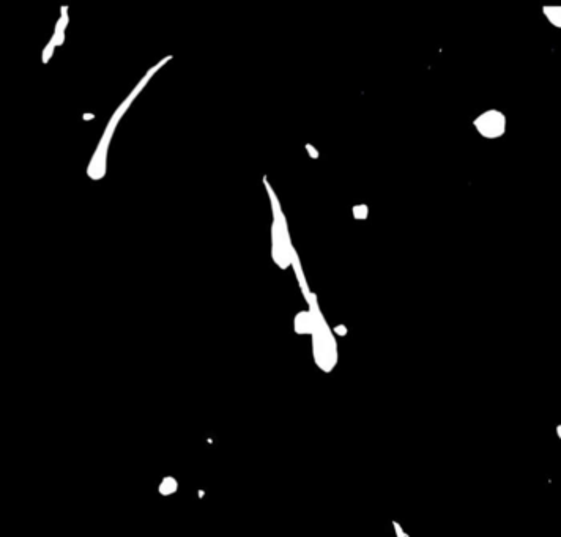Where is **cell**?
<instances>
[{
	"label": "cell",
	"instance_id": "obj_1",
	"mask_svg": "<svg viewBox=\"0 0 561 537\" xmlns=\"http://www.w3.org/2000/svg\"><path fill=\"white\" fill-rule=\"evenodd\" d=\"M304 298L309 302V310L314 314V331H312V345H314V358L317 365L322 370L330 372L336 365L337 353H336V342L331 334V329L326 324L323 315L320 312L315 300V295L308 293Z\"/></svg>",
	"mask_w": 561,
	"mask_h": 537
},
{
	"label": "cell",
	"instance_id": "obj_2",
	"mask_svg": "<svg viewBox=\"0 0 561 537\" xmlns=\"http://www.w3.org/2000/svg\"><path fill=\"white\" fill-rule=\"evenodd\" d=\"M265 186H267V193L269 195V200H271V211H273V225H271V257L274 260V263L278 265L281 270H286L290 265H292V258L295 249L292 243H290V236H289V229H287V221L286 216H284L282 210L279 207V202L276 199L273 188L268 185L267 178L264 180Z\"/></svg>",
	"mask_w": 561,
	"mask_h": 537
},
{
	"label": "cell",
	"instance_id": "obj_3",
	"mask_svg": "<svg viewBox=\"0 0 561 537\" xmlns=\"http://www.w3.org/2000/svg\"><path fill=\"white\" fill-rule=\"evenodd\" d=\"M131 104L128 103V101H123L115 109V112L112 114L109 123L106 125V129H104L103 136H101V140H99V144L96 147L93 156H91V159H90V164H89V169H87V175L90 176L91 180H101L103 176H104V173H106V161H108V151H109V145H111L112 136H113V132H115L117 125L120 123V120L123 118L125 112L128 110Z\"/></svg>",
	"mask_w": 561,
	"mask_h": 537
},
{
	"label": "cell",
	"instance_id": "obj_4",
	"mask_svg": "<svg viewBox=\"0 0 561 537\" xmlns=\"http://www.w3.org/2000/svg\"><path fill=\"white\" fill-rule=\"evenodd\" d=\"M473 126L484 139H498L506 131V117L503 112L491 109L474 120Z\"/></svg>",
	"mask_w": 561,
	"mask_h": 537
},
{
	"label": "cell",
	"instance_id": "obj_5",
	"mask_svg": "<svg viewBox=\"0 0 561 537\" xmlns=\"http://www.w3.org/2000/svg\"><path fill=\"white\" fill-rule=\"evenodd\" d=\"M67 25H68L67 6H63V8H62V16H60V19L57 21V24H55V30H54L52 38H51V41H49V44L45 47V51H43V57H41L43 63H47L49 59H51V55L54 54V49L63 43V40H65V29H67Z\"/></svg>",
	"mask_w": 561,
	"mask_h": 537
},
{
	"label": "cell",
	"instance_id": "obj_6",
	"mask_svg": "<svg viewBox=\"0 0 561 537\" xmlns=\"http://www.w3.org/2000/svg\"><path fill=\"white\" fill-rule=\"evenodd\" d=\"M314 331V314L312 310H303L295 317V333L312 334Z\"/></svg>",
	"mask_w": 561,
	"mask_h": 537
},
{
	"label": "cell",
	"instance_id": "obj_7",
	"mask_svg": "<svg viewBox=\"0 0 561 537\" xmlns=\"http://www.w3.org/2000/svg\"><path fill=\"white\" fill-rule=\"evenodd\" d=\"M542 11L544 16L547 18V21L553 27L561 29V6H544Z\"/></svg>",
	"mask_w": 561,
	"mask_h": 537
},
{
	"label": "cell",
	"instance_id": "obj_8",
	"mask_svg": "<svg viewBox=\"0 0 561 537\" xmlns=\"http://www.w3.org/2000/svg\"><path fill=\"white\" fill-rule=\"evenodd\" d=\"M177 490V482L174 477H166L162 479V482L159 484V493L167 496V494H172Z\"/></svg>",
	"mask_w": 561,
	"mask_h": 537
},
{
	"label": "cell",
	"instance_id": "obj_9",
	"mask_svg": "<svg viewBox=\"0 0 561 537\" xmlns=\"http://www.w3.org/2000/svg\"><path fill=\"white\" fill-rule=\"evenodd\" d=\"M353 217L355 219H366L367 217V207L366 205H357V207H353Z\"/></svg>",
	"mask_w": 561,
	"mask_h": 537
},
{
	"label": "cell",
	"instance_id": "obj_10",
	"mask_svg": "<svg viewBox=\"0 0 561 537\" xmlns=\"http://www.w3.org/2000/svg\"><path fill=\"white\" fill-rule=\"evenodd\" d=\"M306 148H308V151L312 154V158H317V153H315V150H314V148H312L311 145H306Z\"/></svg>",
	"mask_w": 561,
	"mask_h": 537
},
{
	"label": "cell",
	"instance_id": "obj_11",
	"mask_svg": "<svg viewBox=\"0 0 561 537\" xmlns=\"http://www.w3.org/2000/svg\"><path fill=\"white\" fill-rule=\"evenodd\" d=\"M335 331H337L339 334H345L347 333V331L344 329V326H337V328H335Z\"/></svg>",
	"mask_w": 561,
	"mask_h": 537
},
{
	"label": "cell",
	"instance_id": "obj_12",
	"mask_svg": "<svg viewBox=\"0 0 561 537\" xmlns=\"http://www.w3.org/2000/svg\"><path fill=\"white\" fill-rule=\"evenodd\" d=\"M558 436H560V438H561V426H560V427H558Z\"/></svg>",
	"mask_w": 561,
	"mask_h": 537
}]
</instances>
